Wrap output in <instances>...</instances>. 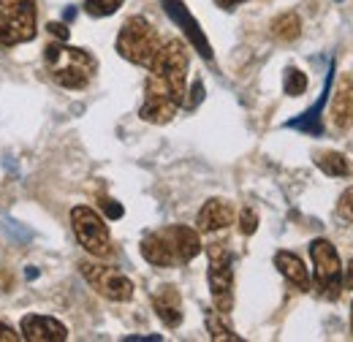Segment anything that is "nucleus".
Masks as SVG:
<instances>
[{
    "label": "nucleus",
    "instance_id": "1",
    "mask_svg": "<svg viewBox=\"0 0 353 342\" xmlns=\"http://www.w3.org/2000/svg\"><path fill=\"white\" fill-rule=\"evenodd\" d=\"M44 60L54 85L65 87V90H85L98 74V63L88 49L68 46L65 41L49 43L44 49Z\"/></svg>",
    "mask_w": 353,
    "mask_h": 342
},
{
    "label": "nucleus",
    "instance_id": "2",
    "mask_svg": "<svg viewBox=\"0 0 353 342\" xmlns=\"http://www.w3.org/2000/svg\"><path fill=\"white\" fill-rule=\"evenodd\" d=\"M147 82L166 90L169 95H174L179 103H185V95H188V90H185V82H188V52H185V43L179 39L161 43L158 54L150 63Z\"/></svg>",
    "mask_w": 353,
    "mask_h": 342
},
{
    "label": "nucleus",
    "instance_id": "3",
    "mask_svg": "<svg viewBox=\"0 0 353 342\" xmlns=\"http://www.w3.org/2000/svg\"><path fill=\"white\" fill-rule=\"evenodd\" d=\"M158 49H161L158 30L144 17L125 19V25L120 28V36H117V52H120V57H125L133 66L150 68V63L158 54Z\"/></svg>",
    "mask_w": 353,
    "mask_h": 342
},
{
    "label": "nucleus",
    "instance_id": "4",
    "mask_svg": "<svg viewBox=\"0 0 353 342\" xmlns=\"http://www.w3.org/2000/svg\"><path fill=\"white\" fill-rule=\"evenodd\" d=\"M36 39V0H0V43L19 46Z\"/></svg>",
    "mask_w": 353,
    "mask_h": 342
},
{
    "label": "nucleus",
    "instance_id": "5",
    "mask_svg": "<svg viewBox=\"0 0 353 342\" xmlns=\"http://www.w3.org/2000/svg\"><path fill=\"white\" fill-rule=\"evenodd\" d=\"M310 256L315 266V288L323 299L334 301L343 294V261L337 256L334 245L329 239H312L310 242Z\"/></svg>",
    "mask_w": 353,
    "mask_h": 342
},
{
    "label": "nucleus",
    "instance_id": "6",
    "mask_svg": "<svg viewBox=\"0 0 353 342\" xmlns=\"http://www.w3.org/2000/svg\"><path fill=\"white\" fill-rule=\"evenodd\" d=\"M207 258H210V272H207L210 294L215 301V310L225 315L234 307V258L221 242L207 248Z\"/></svg>",
    "mask_w": 353,
    "mask_h": 342
},
{
    "label": "nucleus",
    "instance_id": "7",
    "mask_svg": "<svg viewBox=\"0 0 353 342\" xmlns=\"http://www.w3.org/2000/svg\"><path fill=\"white\" fill-rule=\"evenodd\" d=\"M71 225H74L77 242L88 250L90 256H112V237H109V228H106L103 217L98 212H92L90 207H74L71 210Z\"/></svg>",
    "mask_w": 353,
    "mask_h": 342
},
{
    "label": "nucleus",
    "instance_id": "8",
    "mask_svg": "<svg viewBox=\"0 0 353 342\" xmlns=\"http://www.w3.org/2000/svg\"><path fill=\"white\" fill-rule=\"evenodd\" d=\"M79 272L90 288L103 299L128 301L133 296V283L114 266H103L98 261H79Z\"/></svg>",
    "mask_w": 353,
    "mask_h": 342
},
{
    "label": "nucleus",
    "instance_id": "9",
    "mask_svg": "<svg viewBox=\"0 0 353 342\" xmlns=\"http://www.w3.org/2000/svg\"><path fill=\"white\" fill-rule=\"evenodd\" d=\"M158 237L163 239L166 250L172 261L176 263H190L193 258L201 253V239H199V231L188 228V225H166V228H158Z\"/></svg>",
    "mask_w": 353,
    "mask_h": 342
},
{
    "label": "nucleus",
    "instance_id": "10",
    "mask_svg": "<svg viewBox=\"0 0 353 342\" xmlns=\"http://www.w3.org/2000/svg\"><path fill=\"white\" fill-rule=\"evenodd\" d=\"M179 106H182V103L176 101L174 95H169L166 90H161V87L147 82V85H144V103H141V109H139V117H141L144 123H152V125H166L176 114Z\"/></svg>",
    "mask_w": 353,
    "mask_h": 342
},
{
    "label": "nucleus",
    "instance_id": "11",
    "mask_svg": "<svg viewBox=\"0 0 353 342\" xmlns=\"http://www.w3.org/2000/svg\"><path fill=\"white\" fill-rule=\"evenodd\" d=\"M163 8H166V14L172 17V22H174L176 28L188 36V41L193 43V49H196L204 60H212V46L207 41L201 25H199V22L193 19V14L188 11V6H185L182 0H163Z\"/></svg>",
    "mask_w": 353,
    "mask_h": 342
},
{
    "label": "nucleus",
    "instance_id": "12",
    "mask_svg": "<svg viewBox=\"0 0 353 342\" xmlns=\"http://www.w3.org/2000/svg\"><path fill=\"white\" fill-rule=\"evenodd\" d=\"M22 337L30 342H63L68 340V329L49 315H25L22 323Z\"/></svg>",
    "mask_w": 353,
    "mask_h": 342
},
{
    "label": "nucleus",
    "instance_id": "13",
    "mask_svg": "<svg viewBox=\"0 0 353 342\" xmlns=\"http://www.w3.org/2000/svg\"><path fill=\"white\" fill-rule=\"evenodd\" d=\"M152 310L158 312V318L163 321V326L169 329H176L182 323V296L174 285H161L155 294H152Z\"/></svg>",
    "mask_w": 353,
    "mask_h": 342
},
{
    "label": "nucleus",
    "instance_id": "14",
    "mask_svg": "<svg viewBox=\"0 0 353 342\" xmlns=\"http://www.w3.org/2000/svg\"><path fill=\"white\" fill-rule=\"evenodd\" d=\"M231 223H234V207H231V201H225V199H210V201L201 207L199 217H196L199 231H207V234L223 231V228H228Z\"/></svg>",
    "mask_w": 353,
    "mask_h": 342
},
{
    "label": "nucleus",
    "instance_id": "15",
    "mask_svg": "<svg viewBox=\"0 0 353 342\" xmlns=\"http://www.w3.org/2000/svg\"><path fill=\"white\" fill-rule=\"evenodd\" d=\"M332 74H334V66L329 68V77H326V85H323V92L321 98L310 106L305 114H299L296 120H288L285 128L302 130V133H310V136H321L323 133V125H321V114H323V103H326V95H329V87H332Z\"/></svg>",
    "mask_w": 353,
    "mask_h": 342
},
{
    "label": "nucleus",
    "instance_id": "16",
    "mask_svg": "<svg viewBox=\"0 0 353 342\" xmlns=\"http://www.w3.org/2000/svg\"><path fill=\"white\" fill-rule=\"evenodd\" d=\"M274 266L280 269V274L299 291H310V272L305 266V261L296 256V253H288V250H280L274 253Z\"/></svg>",
    "mask_w": 353,
    "mask_h": 342
},
{
    "label": "nucleus",
    "instance_id": "17",
    "mask_svg": "<svg viewBox=\"0 0 353 342\" xmlns=\"http://www.w3.org/2000/svg\"><path fill=\"white\" fill-rule=\"evenodd\" d=\"M332 120L337 130H348L353 125V79H343L332 101Z\"/></svg>",
    "mask_w": 353,
    "mask_h": 342
},
{
    "label": "nucleus",
    "instance_id": "18",
    "mask_svg": "<svg viewBox=\"0 0 353 342\" xmlns=\"http://www.w3.org/2000/svg\"><path fill=\"white\" fill-rule=\"evenodd\" d=\"M299 33H302V19H299L294 11L280 14V17L272 22V36H274L277 41H294Z\"/></svg>",
    "mask_w": 353,
    "mask_h": 342
},
{
    "label": "nucleus",
    "instance_id": "19",
    "mask_svg": "<svg viewBox=\"0 0 353 342\" xmlns=\"http://www.w3.org/2000/svg\"><path fill=\"white\" fill-rule=\"evenodd\" d=\"M204 323H207V332H210V337L215 342H223V340H231V342H239L242 337L223 321L218 312H207V318H204Z\"/></svg>",
    "mask_w": 353,
    "mask_h": 342
},
{
    "label": "nucleus",
    "instance_id": "20",
    "mask_svg": "<svg viewBox=\"0 0 353 342\" xmlns=\"http://www.w3.org/2000/svg\"><path fill=\"white\" fill-rule=\"evenodd\" d=\"M318 169L323 171V174H329V177H348V161H345V155H340V152H323V155H318Z\"/></svg>",
    "mask_w": 353,
    "mask_h": 342
},
{
    "label": "nucleus",
    "instance_id": "21",
    "mask_svg": "<svg viewBox=\"0 0 353 342\" xmlns=\"http://www.w3.org/2000/svg\"><path fill=\"white\" fill-rule=\"evenodd\" d=\"M283 90H285V95H291V98H299V95H305V90H307V77L299 71V68H285V77H283Z\"/></svg>",
    "mask_w": 353,
    "mask_h": 342
},
{
    "label": "nucleus",
    "instance_id": "22",
    "mask_svg": "<svg viewBox=\"0 0 353 342\" xmlns=\"http://www.w3.org/2000/svg\"><path fill=\"white\" fill-rule=\"evenodd\" d=\"M120 6L123 0H85V11L90 17H112Z\"/></svg>",
    "mask_w": 353,
    "mask_h": 342
},
{
    "label": "nucleus",
    "instance_id": "23",
    "mask_svg": "<svg viewBox=\"0 0 353 342\" xmlns=\"http://www.w3.org/2000/svg\"><path fill=\"white\" fill-rule=\"evenodd\" d=\"M256 228H259V214H256V210L242 207V212H239V231L245 237H250V234H256Z\"/></svg>",
    "mask_w": 353,
    "mask_h": 342
},
{
    "label": "nucleus",
    "instance_id": "24",
    "mask_svg": "<svg viewBox=\"0 0 353 342\" xmlns=\"http://www.w3.org/2000/svg\"><path fill=\"white\" fill-rule=\"evenodd\" d=\"M337 217L343 223H353V188H348L337 201Z\"/></svg>",
    "mask_w": 353,
    "mask_h": 342
},
{
    "label": "nucleus",
    "instance_id": "25",
    "mask_svg": "<svg viewBox=\"0 0 353 342\" xmlns=\"http://www.w3.org/2000/svg\"><path fill=\"white\" fill-rule=\"evenodd\" d=\"M98 204H101V210L106 212V217H109V220H120V217L125 214V210H123V207H120L114 199H101Z\"/></svg>",
    "mask_w": 353,
    "mask_h": 342
},
{
    "label": "nucleus",
    "instance_id": "26",
    "mask_svg": "<svg viewBox=\"0 0 353 342\" xmlns=\"http://www.w3.org/2000/svg\"><path fill=\"white\" fill-rule=\"evenodd\" d=\"M201 98H204V85H201V79H196V82H193V87H190V98H185V103H182V106L196 109V106L201 103Z\"/></svg>",
    "mask_w": 353,
    "mask_h": 342
},
{
    "label": "nucleus",
    "instance_id": "27",
    "mask_svg": "<svg viewBox=\"0 0 353 342\" xmlns=\"http://www.w3.org/2000/svg\"><path fill=\"white\" fill-rule=\"evenodd\" d=\"M49 33H52V36H57L60 41H68V28H65V25H60V22H52V25H49Z\"/></svg>",
    "mask_w": 353,
    "mask_h": 342
},
{
    "label": "nucleus",
    "instance_id": "28",
    "mask_svg": "<svg viewBox=\"0 0 353 342\" xmlns=\"http://www.w3.org/2000/svg\"><path fill=\"white\" fill-rule=\"evenodd\" d=\"M17 340H19V334H17L11 326L0 323V342H17Z\"/></svg>",
    "mask_w": 353,
    "mask_h": 342
},
{
    "label": "nucleus",
    "instance_id": "29",
    "mask_svg": "<svg viewBox=\"0 0 353 342\" xmlns=\"http://www.w3.org/2000/svg\"><path fill=\"white\" fill-rule=\"evenodd\" d=\"M343 285H345V288H351V291H353V258L348 261V269L343 272Z\"/></svg>",
    "mask_w": 353,
    "mask_h": 342
},
{
    "label": "nucleus",
    "instance_id": "30",
    "mask_svg": "<svg viewBox=\"0 0 353 342\" xmlns=\"http://www.w3.org/2000/svg\"><path fill=\"white\" fill-rule=\"evenodd\" d=\"M221 8H225V11H231L234 6H239V3H248V0H215Z\"/></svg>",
    "mask_w": 353,
    "mask_h": 342
},
{
    "label": "nucleus",
    "instance_id": "31",
    "mask_svg": "<svg viewBox=\"0 0 353 342\" xmlns=\"http://www.w3.org/2000/svg\"><path fill=\"white\" fill-rule=\"evenodd\" d=\"M351 334H353V301H351Z\"/></svg>",
    "mask_w": 353,
    "mask_h": 342
}]
</instances>
